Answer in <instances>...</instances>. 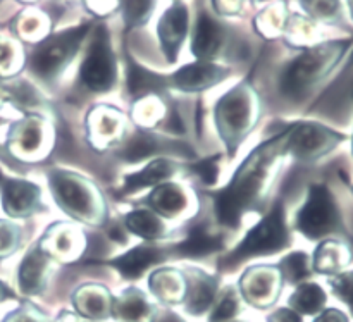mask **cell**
I'll return each mask as SVG.
<instances>
[{"label": "cell", "mask_w": 353, "mask_h": 322, "mask_svg": "<svg viewBox=\"0 0 353 322\" xmlns=\"http://www.w3.org/2000/svg\"><path fill=\"white\" fill-rule=\"evenodd\" d=\"M286 154V130L255 148L247 161L238 168L230 185L217 193L216 212L224 226L236 228L241 221V214L250 209L268 181L269 169L276 159Z\"/></svg>", "instance_id": "obj_1"}, {"label": "cell", "mask_w": 353, "mask_h": 322, "mask_svg": "<svg viewBox=\"0 0 353 322\" xmlns=\"http://www.w3.org/2000/svg\"><path fill=\"white\" fill-rule=\"evenodd\" d=\"M353 50V38L323 41L303 50L281 78V90L290 99L309 95L321 81L327 78L345 57Z\"/></svg>", "instance_id": "obj_2"}, {"label": "cell", "mask_w": 353, "mask_h": 322, "mask_svg": "<svg viewBox=\"0 0 353 322\" xmlns=\"http://www.w3.org/2000/svg\"><path fill=\"white\" fill-rule=\"evenodd\" d=\"M296 228L303 237L312 241L345 234L340 207L326 185L317 183L310 186L305 203L296 216Z\"/></svg>", "instance_id": "obj_3"}, {"label": "cell", "mask_w": 353, "mask_h": 322, "mask_svg": "<svg viewBox=\"0 0 353 322\" xmlns=\"http://www.w3.org/2000/svg\"><path fill=\"white\" fill-rule=\"evenodd\" d=\"M255 105V95L245 83L234 86L216 103L217 131L231 155L254 126Z\"/></svg>", "instance_id": "obj_4"}, {"label": "cell", "mask_w": 353, "mask_h": 322, "mask_svg": "<svg viewBox=\"0 0 353 322\" xmlns=\"http://www.w3.org/2000/svg\"><path fill=\"white\" fill-rule=\"evenodd\" d=\"M348 134L316 121H300L286 128V154L300 162H316L336 150Z\"/></svg>", "instance_id": "obj_5"}, {"label": "cell", "mask_w": 353, "mask_h": 322, "mask_svg": "<svg viewBox=\"0 0 353 322\" xmlns=\"http://www.w3.org/2000/svg\"><path fill=\"white\" fill-rule=\"evenodd\" d=\"M50 190L57 205L74 219L97 223L100 219V199L93 186L72 172H50Z\"/></svg>", "instance_id": "obj_6"}, {"label": "cell", "mask_w": 353, "mask_h": 322, "mask_svg": "<svg viewBox=\"0 0 353 322\" xmlns=\"http://www.w3.org/2000/svg\"><path fill=\"white\" fill-rule=\"evenodd\" d=\"M288 228L281 203H276L271 212L247 234L240 247L230 255V264L250 259L254 255H269L288 247Z\"/></svg>", "instance_id": "obj_7"}, {"label": "cell", "mask_w": 353, "mask_h": 322, "mask_svg": "<svg viewBox=\"0 0 353 322\" xmlns=\"http://www.w3.org/2000/svg\"><path fill=\"white\" fill-rule=\"evenodd\" d=\"M88 30V24H83V26L52 34L47 40L41 41L31 57L33 71L45 79L54 78L64 66H68Z\"/></svg>", "instance_id": "obj_8"}, {"label": "cell", "mask_w": 353, "mask_h": 322, "mask_svg": "<svg viewBox=\"0 0 353 322\" xmlns=\"http://www.w3.org/2000/svg\"><path fill=\"white\" fill-rule=\"evenodd\" d=\"M81 79L92 92H109L116 81V59L110 48L109 31L100 24L93 34L88 55L81 66Z\"/></svg>", "instance_id": "obj_9"}, {"label": "cell", "mask_w": 353, "mask_h": 322, "mask_svg": "<svg viewBox=\"0 0 353 322\" xmlns=\"http://www.w3.org/2000/svg\"><path fill=\"white\" fill-rule=\"evenodd\" d=\"M2 207L9 216L28 217L40 209V190L33 183L0 174Z\"/></svg>", "instance_id": "obj_10"}, {"label": "cell", "mask_w": 353, "mask_h": 322, "mask_svg": "<svg viewBox=\"0 0 353 322\" xmlns=\"http://www.w3.org/2000/svg\"><path fill=\"white\" fill-rule=\"evenodd\" d=\"M186 30H188V10L183 3H174L171 9L165 10L157 28L161 48L169 62H174L178 57L179 47L186 37Z\"/></svg>", "instance_id": "obj_11"}, {"label": "cell", "mask_w": 353, "mask_h": 322, "mask_svg": "<svg viewBox=\"0 0 353 322\" xmlns=\"http://www.w3.org/2000/svg\"><path fill=\"white\" fill-rule=\"evenodd\" d=\"M241 292L255 307L271 305L279 293V276L272 268H254L241 278Z\"/></svg>", "instance_id": "obj_12"}, {"label": "cell", "mask_w": 353, "mask_h": 322, "mask_svg": "<svg viewBox=\"0 0 353 322\" xmlns=\"http://www.w3.org/2000/svg\"><path fill=\"white\" fill-rule=\"evenodd\" d=\"M228 76V69L221 68L210 62H195L174 72L171 78V85L181 92H202L217 85Z\"/></svg>", "instance_id": "obj_13"}, {"label": "cell", "mask_w": 353, "mask_h": 322, "mask_svg": "<svg viewBox=\"0 0 353 322\" xmlns=\"http://www.w3.org/2000/svg\"><path fill=\"white\" fill-rule=\"evenodd\" d=\"M353 254L347 241L336 238H326L317 245L312 257V271L324 276H336L347 271L352 264Z\"/></svg>", "instance_id": "obj_14"}, {"label": "cell", "mask_w": 353, "mask_h": 322, "mask_svg": "<svg viewBox=\"0 0 353 322\" xmlns=\"http://www.w3.org/2000/svg\"><path fill=\"white\" fill-rule=\"evenodd\" d=\"M48 255L45 254L43 247H34L28 252L19 265V288L24 295H38L45 288V276H47Z\"/></svg>", "instance_id": "obj_15"}, {"label": "cell", "mask_w": 353, "mask_h": 322, "mask_svg": "<svg viewBox=\"0 0 353 322\" xmlns=\"http://www.w3.org/2000/svg\"><path fill=\"white\" fill-rule=\"evenodd\" d=\"M217 281L209 274L193 269L186 278V310L193 316L205 312L216 296Z\"/></svg>", "instance_id": "obj_16"}, {"label": "cell", "mask_w": 353, "mask_h": 322, "mask_svg": "<svg viewBox=\"0 0 353 322\" xmlns=\"http://www.w3.org/2000/svg\"><path fill=\"white\" fill-rule=\"evenodd\" d=\"M112 314L117 322H152L154 307L145 295L134 288H128L119 299L112 300Z\"/></svg>", "instance_id": "obj_17"}, {"label": "cell", "mask_w": 353, "mask_h": 322, "mask_svg": "<svg viewBox=\"0 0 353 322\" xmlns=\"http://www.w3.org/2000/svg\"><path fill=\"white\" fill-rule=\"evenodd\" d=\"M164 254L165 252L157 247H137L133 248V250L128 252V254L110 261L109 264L112 265V268H116L124 278L137 279L140 278L150 265L162 261V259H164Z\"/></svg>", "instance_id": "obj_18"}, {"label": "cell", "mask_w": 353, "mask_h": 322, "mask_svg": "<svg viewBox=\"0 0 353 322\" xmlns=\"http://www.w3.org/2000/svg\"><path fill=\"white\" fill-rule=\"evenodd\" d=\"M178 171V165L171 161H165V159H157V161H152L150 164L145 169H141L140 172H134L124 178L123 193H131L137 192V190L145 188V186H154L159 185L164 179L171 178L174 172Z\"/></svg>", "instance_id": "obj_19"}, {"label": "cell", "mask_w": 353, "mask_h": 322, "mask_svg": "<svg viewBox=\"0 0 353 322\" xmlns=\"http://www.w3.org/2000/svg\"><path fill=\"white\" fill-rule=\"evenodd\" d=\"M221 41H223V30L219 24L207 14H200L195 38H193V54L207 61L217 54Z\"/></svg>", "instance_id": "obj_20"}, {"label": "cell", "mask_w": 353, "mask_h": 322, "mask_svg": "<svg viewBox=\"0 0 353 322\" xmlns=\"http://www.w3.org/2000/svg\"><path fill=\"white\" fill-rule=\"evenodd\" d=\"M74 305L79 314L90 319H105L112 302L102 286H83L74 295Z\"/></svg>", "instance_id": "obj_21"}, {"label": "cell", "mask_w": 353, "mask_h": 322, "mask_svg": "<svg viewBox=\"0 0 353 322\" xmlns=\"http://www.w3.org/2000/svg\"><path fill=\"white\" fill-rule=\"evenodd\" d=\"M148 205L157 214L174 217L186 207V195L178 185H161L148 197Z\"/></svg>", "instance_id": "obj_22"}, {"label": "cell", "mask_w": 353, "mask_h": 322, "mask_svg": "<svg viewBox=\"0 0 353 322\" xmlns=\"http://www.w3.org/2000/svg\"><path fill=\"white\" fill-rule=\"evenodd\" d=\"M185 278L172 269H162V271L154 272L150 278V288L154 295L168 303L179 302L185 296Z\"/></svg>", "instance_id": "obj_23"}, {"label": "cell", "mask_w": 353, "mask_h": 322, "mask_svg": "<svg viewBox=\"0 0 353 322\" xmlns=\"http://www.w3.org/2000/svg\"><path fill=\"white\" fill-rule=\"evenodd\" d=\"M41 138H43L41 123L31 117V119H24L14 124L9 133V143L23 155H28L40 148Z\"/></svg>", "instance_id": "obj_24"}, {"label": "cell", "mask_w": 353, "mask_h": 322, "mask_svg": "<svg viewBox=\"0 0 353 322\" xmlns=\"http://www.w3.org/2000/svg\"><path fill=\"white\" fill-rule=\"evenodd\" d=\"M327 302V295L323 286L317 283H302L290 299V305L295 312L314 316L324 309Z\"/></svg>", "instance_id": "obj_25"}, {"label": "cell", "mask_w": 353, "mask_h": 322, "mask_svg": "<svg viewBox=\"0 0 353 322\" xmlns=\"http://www.w3.org/2000/svg\"><path fill=\"white\" fill-rule=\"evenodd\" d=\"M219 248L221 240L216 234L209 233L205 228H195L185 241L174 247V252L183 257H202V255H209Z\"/></svg>", "instance_id": "obj_26"}, {"label": "cell", "mask_w": 353, "mask_h": 322, "mask_svg": "<svg viewBox=\"0 0 353 322\" xmlns=\"http://www.w3.org/2000/svg\"><path fill=\"white\" fill-rule=\"evenodd\" d=\"M165 86H168V81L162 76H157L154 72L147 71V69L140 68L137 62H131L130 64V71H128V88H130L133 97H141L152 92H159V90H164Z\"/></svg>", "instance_id": "obj_27"}, {"label": "cell", "mask_w": 353, "mask_h": 322, "mask_svg": "<svg viewBox=\"0 0 353 322\" xmlns=\"http://www.w3.org/2000/svg\"><path fill=\"white\" fill-rule=\"evenodd\" d=\"M126 228L131 233H134L140 238H145V240H155V238H159L164 233L162 221L154 212L145 209L128 214Z\"/></svg>", "instance_id": "obj_28"}, {"label": "cell", "mask_w": 353, "mask_h": 322, "mask_svg": "<svg viewBox=\"0 0 353 322\" xmlns=\"http://www.w3.org/2000/svg\"><path fill=\"white\" fill-rule=\"evenodd\" d=\"M279 272L283 279L292 285H299L312 274V262L305 252H295L279 262Z\"/></svg>", "instance_id": "obj_29"}, {"label": "cell", "mask_w": 353, "mask_h": 322, "mask_svg": "<svg viewBox=\"0 0 353 322\" xmlns=\"http://www.w3.org/2000/svg\"><path fill=\"white\" fill-rule=\"evenodd\" d=\"M7 100H12L19 107H37L40 103L34 88L26 81L0 83V105Z\"/></svg>", "instance_id": "obj_30"}, {"label": "cell", "mask_w": 353, "mask_h": 322, "mask_svg": "<svg viewBox=\"0 0 353 322\" xmlns=\"http://www.w3.org/2000/svg\"><path fill=\"white\" fill-rule=\"evenodd\" d=\"M305 12L321 23L334 24L343 16L341 0H300Z\"/></svg>", "instance_id": "obj_31"}, {"label": "cell", "mask_w": 353, "mask_h": 322, "mask_svg": "<svg viewBox=\"0 0 353 322\" xmlns=\"http://www.w3.org/2000/svg\"><path fill=\"white\" fill-rule=\"evenodd\" d=\"M155 150H157V140L150 133L140 131L128 140V143L124 145L123 150L117 152V155L128 162H138L154 154Z\"/></svg>", "instance_id": "obj_32"}, {"label": "cell", "mask_w": 353, "mask_h": 322, "mask_svg": "<svg viewBox=\"0 0 353 322\" xmlns=\"http://www.w3.org/2000/svg\"><path fill=\"white\" fill-rule=\"evenodd\" d=\"M121 119H123V116H119L116 110L97 109L90 116V128H92V133H95L97 137L114 138L117 134L116 131L119 130L121 123H123Z\"/></svg>", "instance_id": "obj_33"}, {"label": "cell", "mask_w": 353, "mask_h": 322, "mask_svg": "<svg viewBox=\"0 0 353 322\" xmlns=\"http://www.w3.org/2000/svg\"><path fill=\"white\" fill-rule=\"evenodd\" d=\"M121 7L128 26H138L150 17L154 0H121Z\"/></svg>", "instance_id": "obj_34"}, {"label": "cell", "mask_w": 353, "mask_h": 322, "mask_svg": "<svg viewBox=\"0 0 353 322\" xmlns=\"http://www.w3.org/2000/svg\"><path fill=\"white\" fill-rule=\"evenodd\" d=\"M21 230L7 221H0V259L14 254L19 247Z\"/></svg>", "instance_id": "obj_35"}, {"label": "cell", "mask_w": 353, "mask_h": 322, "mask_svg": "<svg viewBox=\"0 0 353 322\" xmlns=\"http://www.w3.org/2000/svg\"><path fill=\"white\" fill-rule=\"evenodd\" d=\"M238 312V299L234 290L228 288L226 292L223 293V296L217 302L216 309H214L212 316H210L209 322H224L231 319L233 316H236Z\"/></svg>", "instance_id": "obj_36"}, {"label": "cell", "mask_w": 353, "mask_h": 322, "mask_svg": "<svg viewBox=\"0 0 353 322\" xmlns=\"http://www.w3.org/2000/svg\"><path fill=\"white\" fill-rule=\"evenodd\" d=\"M45 238H50V248L59 254L61 257H65L68 254H71L72 248H74V237H72V228L65 226L61 231H54V237L50 233H47Z\"/></svg>", "instance_id": "obj_37"}, {"label": "cell", "mask_w": 353, "mask_h": 322, "mask_svg": "<svg viewBox=\"0 0 353 322\" xmlns=\"http://www.w3.org/2000/svg\"><path fill=\"white\" fill-rule=\"evenodd\" d=\"M331 290L334 295L345 303H348L353 299V269L352 271H343L336 276H331L330 279Z\"/></svg>", "instance_id": "obj_38"}, {"label": "cell", "mask_w": 353, "mask_h": 322, "mask_svg": "<svg viewBox=\"0 0 353 322\" xmlns=\"http://www.w3.org/2000/svg\"><path fill=\"white\" fill-rule=\"evenodd\" d=\"M193 171L199 174V178L202 179L205 185H214L217 179L219 168H217L216 159H207V161H202V162H199V164L193 165Z\"/></svg>", "instance_id": "obj_39"}, {"label": "cell", "mask_w": 353, "mask_h": 322, "mask_svg": "<svg viewBox=\"0 0 353 322\" xmlns=\"http://www.w3.org/2000/svg\"><path fill=\"white\" fill-rule=\"evenodd\" d=\"M14 48L9 41L0 38V76H7L12 72Z\"/></svg>", "instance_id": "obj_40"}, {"label": "cell", "mask_w": 353, "mask_h": 322, "mask_svg": "<svg viewBox=\"0 0 353 322\" xmlns=\"http://www.w3.org/2000/svg\"><path fill=\"white\" fill-rule=\"evenodd\" d=\"M3 322H43V321H41L40 317H38V314L33 312V310L19 309L16 310V312L9 314Z\"/></svg>", "instance_id": "obj_41"}, {"label": "cell", "mask_w": 353, "mask_h": 322, "mask_svg": "<svg viewBox=\"0 0 353 322\" xmlns=\"http://www.w3.org/2000/svg\"><path fill=\"white\" fill-rule=\"evenodd\" d=\"M269 322H302V317L290 309H279L269 317Z\"/></svg>", "instance_id": "obj_42"}, {"label": "cell", "mask_w": 353, "mask_h": 322, "mask_svg": "<svg viewBox=\"0 0 353 322\" xmlns=\"http://www.w3.org/2000/svg\"><path fill=\"white\" fill-rule=\"evenodd\" d=\"M314 322H348V317L341 310L327 309L324 312H321V316Z\"/></svg>", "instance_id": "obj_43"}, {"label": "cell", "mask_w": 353, "mask_h": 322, "mask_svg": "<svg viewBox=\"0 0 353 322\" xmlns=\"http://www.w3.org/2000/svg\"><path fill=\"white\" fill-rule=\"evenodd\" d=\"M214 3H216V9L224 14H234L241 7V0H214Z\"/></svg>", "instance_id": "obj_44"}, {"label": "cell", "mask_w": 353, "mask_h": 322, "mask_svg": "<svg viewBox=\"0 0 353 322\" xmlns=\"http://www.w3.org/2000/svg\"><path fill=\"white\" fill-rule=\"evenodd\" d=\"M9 299H14L12 290H9V286H7L6 283L0 281V302H3V300H9Z\"/></svg>", "instance_id": "obj_45"}, {"label": "cell", "mask_w": 353, "mask_h": 322, "mask_svg": "<svg viewBox=\"0 0 353 322\" xmlns=\"http://www.w3.org/2000/svg\"><path fill=\"white\" fill-rule=\"evenodd\" d=\"M157 322H185V321H183L179 316H176V314L165 312V314H162L161 319H159Z\"/></svg>", "instance_id": "obj_46"}, {"label": "cell", "mask_w": 353, "mask_h": 322, "mask_svg": "<svg viewBox=\"0 0 353 322\" xmlns=\"http://www.w3.org/2000/svg\"><path fill=\"white\" fill-rule=\"evenodd\" d=\"M347 3H348V10H350V17L353 21V0H347Z\"/></svg>", "instance_id": "obj_47"}, {"label": "cell", "mask_w": 353, "mask_h": 322, "mask_svg": "<svg viewBox=\"0 0 353 322\" xmlns=\"http://www.w3.org/2000/svg\"><path fill=\"white\" fill-rule=\"evenodd\" d=\"M348 307H350V310H352V316H353V299L350 300V302H348Z\"/></svg>", "instance_id": "obj_48"}, {"label": "cell", "mask_w": 353, "mask_h": 322, "mask_svg": "<svg viewBox=\"0 0 353 322\" xmlns=\"http://www.w3.org/2000/svg\"><path fill=\"white\" fill-rule=\"evenodd\" d=\"M352 155H353V134H352Z\"/></svg>", "instance_id": "obj_49"}, {"label": "cell", "mask_w": 353, "mask_h": 322, "mask_svg": "<svg viewBox=\"0 0 353 322\" xmlns=\"http://www.w3.org/2000/svg\"><path fill=\"white\" fill-rule=\"evenodd\" d=\"M352 192H353V186H352Z\"/></svg>", "instance_id": "obj_50"}]
</instances>
